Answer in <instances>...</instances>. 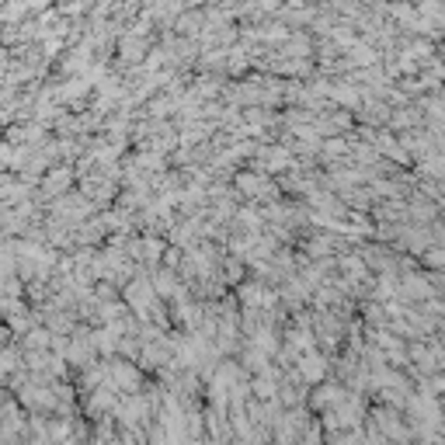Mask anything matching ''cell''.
<instances>
[{
    "label": "cell",
    "mask_w": 445,
    "mask_h": 445,
    "mask_svg": "<svg viewBox=\"0 0 445 445\" xmlns=\"http://www.w3.org/2000/svg\"><path fill=\"white\" fill-rule=\"evenodd\" d=\"M70 181H74V171L56 167V171H49V174H46V184H42V188H46V195H53V191H56V195H63V191L70 188Z\"/></svg>",
    "instance_id": "3"
},
{
    "label": "cell",
    "mask_w": 445,
    "mask_h": 445,
    "mask_svg": "<svg viewBox=\"0 0 445 445\" xmlns=\"http://www.w3.org/2000/svg\"><path fill=\"white\" fill-rule=\"evenodd\" d=\"M324 372H327L324 355H317V352H303V355H299V365H296V376H299V379L317 383V379H324Z\"/></svg>",
    "instance_id": "2"
},
{
    "label": "cell",
    "mask_w": 445,
    "mask_h": 445,
    "mask_svg": "<svg viewBox=\"0 0 445 445\" xmlns=\"http://www.w3.org/2000/svg\"><path fill=\"white\" fill-rule=\"evenodd\" d=\"M425 251H428V254H425V261H428V265H442V251H439V247H435V244H432V247H425Z\"/></svg>",
    "instance_id": "4"
},
{
    "label": "cell",
    "mask_w": 445,
    "mask_h": 445,
    "mask_svg": "<svg viewBox=\"0 0 445 445\" xmlns=\"http://www.w3.org/2000/svg\"><path fill=\"white\" fill-rule=\"evenodd\" d=\"M237 188L251 198H275V181H268L265 174H251V171H240L237 174Z\"/></svg>",
    "instance_id": "1"
}]
</instances>
